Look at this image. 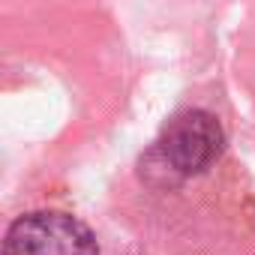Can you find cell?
Masks as SVG:
<instances>
[{"label": "cell", "instance_id": "1", "mask_svg": "<svg viewBox=\"0 0 255 255\" xmlns=\"http://www.w3.org/2000/svg\"><path fill=\"white\" fill-rule=\"evenodd\" d=\"M3 255H99V243L81 219L39 210L9 225Z\"/></svg>", "mask_w": 255, "mask_h": 255}, {"label": "cell", "instance_id": "2", "mask_svg": "<svg viewBox=\"0 0 255 255\" xmlns=\"http://www.w3.org/2000/svg\"><path fill=\"white\" fill-rule=\"evenodd\" d=\"M225 147V132L213 114L207 111H183L177 114L156 141V153L165 168L180 177H192L207 171Z\"/></svg>", "mask_w": 255, "mask_h": 255}]
</instances>
